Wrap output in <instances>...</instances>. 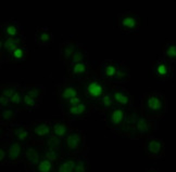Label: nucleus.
Wrapping results in <instances>:
<instances>
[{"mask_svg":"<svg viewBox=\"0 0 176 172\" xmlns=\"http://www.w3.org/2000/svg\"><path fill=\"white\" fill-rule=\"evenodd\" d=\"M50 39V36H49V34H47V33H42L40 35V40L41 41H48Z\"/></svg>","mask_w":176,"mask_h":172,"instance_id":"e433bc0d","label":"nucleus"},{"mask_svg":"<svg viewBox=\"0 0 176 172\" xmlns=\"http://www.w3.org/2000/svg\"><path fill=\"white\" fill-rule=\"evenodd\" d=\"M85 69H86V67H85V65L82 64V63H77L76 65L74 66V68H73L75 74H82V73L85 72Z\"/></svg>","mask_w":176,"mask_h":172,"instance_id":"aec40b11","label":"nucleus"},{"mask_svg":"<svg viewBox=\"0 0 176 172\" xmlns=\"http://www.w3.org/2000/svg\"><path fill=\"white\" fill-rule=\"evenodd\" d=\"M26 157L33 164H38L39 162V155H38V153L34 148H29L26 151Z\"/></svg>","mask_w":176,"mask_h":172,"instance_id":"7ed1b4c3","label":"nucleus"},{"mask_svg":"<svg viewBox=\"0 0 176 172\" xmlns=\"http://www.w3.org/2000/svg\"><path fill=\"white\" fill-rule=\"evenodd\" d=\"M7 33H8V35H10V36H15L17 35V28L14 27V26H8L7 27Z\"/></svg>","mask_w":176,"mask_h":172,"instance_id":"393cba45","label":"nucleus"},{"mask_svg":"<svg viewBox=\"0 0 176 172\" xmlns=\"http://www.w3.org/2000/svg\"><path fill=\"white\" fill-rule=\"evenodd\" d=\"M38 94H39V91L37 90V89H32V90L29 92V95L32 96V98H37Z\"/></svg>","mask_w":176,"mask_h":172,"instance_id":"72a5a7b5","label":"nucleus"},{"mask_svg":"<svg viewBox=\"0 0 176 172\" xmlns=\"http://www.w3.org/2000/svg\"><path fill=\"white\" fill-rule=\"evenodd\" d=\"M20 151H21V147L20 145L17 143H14L11 145V147L9 149V157L11 158V159H17L19 155H20Z\"/></svg>","mask_w":176,"mask_h":172,"instance_id":"20e7f679","label":"nucleus"},{"mask_svg":"<svg viewBox=\"0 0 176 172\" xmlns=\"http://www.w3.org/2000/svg\"><path fill=\"white\" fill-rule=\"evenodd\" d=\"M49 131H50V129L47 125H39V126H37V127L35 128V133L40 135V136L48 134Z\"/></svg>","mask_w":176,"mask_h":172,"instance_id":"6e6552de","label":"nucleus"},{"mask_svg":"<svg viewBox=\"0 0 176 172\" xmlns=\"http://www.w3.org/2000/svg\"><path fill=\"white\" fill-rule=\"evenodd\" d=\"M73 51H74V45H72V43H71V45H69L65 48V56L69 57L71 54H72V52H73Z\"/></svg>","mask_w":176,"mask_h":172,"instance_id":"bb28decb","label":"nucleus"},{"mask_svg":"<svg viewBox=\"0 0 176 172\" xmlns=\"http://www.w3.org/2000/svg\"><path fill=\"white\" fill-rule=\"evenodd\" d=\"M14 93H15L14 90L11 89V88H9V89H6V90L2 92V95H4V96H12Z\"/></svg>","mask_w":176,"mask_h":172,"instance_id":"c85d7f7f","label":"nucleus"},{"mask_svg":"<svg viewBox=\"0 0 176 172\" xmlns=\"http://www.w3.org/2000/svg\"><path fill=\"white\" fill-rule=\"evenodd\" d=\"M88 93L94 98H98L99 95H101L102 93V87L101 85H99L98 82H91L88 86Z\"/></svg>","mask_w":176,"mask_h":172,"instance_id":"f257e3e1","label":"nucleus"},{"mask_svg":"<svg viewBox=\"0 0 176 172\" xmlns=\"http://www.w3.org/2000/svg\"><path fill=\"white\" fill-rule=\"evenodd\" d=\"M53 130H54V133H56L58 136H62V135L65 134L66 127L64 125H62V123H57V125H54Z\"/></svg>","mask_w":176,"mask_h":172,"instance_id":"9b49d317","label":"nucleus"},{"mask_svg":"<svg viewBox=\"0 0 176 172\" xmlns=\"http://www.w3.org/2000/svg\"><path fill=\"white\" fill-rule=\"evenodd\" d=\"M86 109V106L84 104H78V105H75V106H72L70 108L71 114L73 115H81L83 114Z\"/></svg>","mask_w":176,"mask_h":172,"instance_id":"1a4fd4ad","label":"nucleus"},{"mask_svg":"<svg viewBox=\"0 0 176 172\" xmlns=\"http://www.w3.org/2000/svg\"><path fill=\"white\" fill-rule=\"evenodd\" d=\"M137 129H138V131L141 132V133H145V132L148 131V125H147V121L145 120V119H139L138 121H137Z\"/></svg>","mask_w":176,"mask_h":172,"instance_id":"f8f14e48","label":"nucleus"},{"mask_svg":"<svg viewBox=\"0 0 176 172\" xmlns=\"http://www.w3.org/2000/svg\"><path fill=\"white\" fill-rule=\"evenodd\" d=\"M149 151L153 154H157V153H159L160 148H161V144L159 142H157V141H151L150 143H149Z\"/></svg>","mask_w":176,"mask_h":172,"instance_id":"2eb2a0df","label":"nucleus"},{"mask_svg":"<svg viewBox=\"0 0 176 172\" xmlns=\"http://www.w3.org/2000/svg\"><path fill=\"white\" fill-rule=\"evenodd\" d=\"M114 98L121 104H127L128 103V98H127L126 95H124L123 93H121V92H116L114 94Z\"/></svg>","mask_w":176,"mask_h":172,"instance_id":"6ab92c4d","label":"nucleus"},{"mask_svg":"<svg viewBox=\"0 0 176 172\" xmlns=\"http://www.w3.org/2000/svg\"><path fill=\"white\" fill-rule=\"evenodd\" d=\"M13 56L17 57V58H21V57L23 56V51H22V49L17 48V49L13 51Z\"/></svg>","mask_w":176,"mask_h":172,"instance_id":"cd10ccee","label":"nucleus"},{"mask_svg":"<svg viewBox=\"0 0 176 172\" xmlns=\"http://www.w3.org/2000/svg\"><path fill=\"white\" fill-rule=\"evenodd\" d=\"M75 162L72 160H69L64 162L63 164H61V167L59 168V172H72L75 169Z\"/></svg>","mask_w":176,"mask_h":172,"instance_id":"423d86ee","label":"nucleus"},{"mask_svg":"<svg viewBox=\"0 0 176 172\" xmlns=\"http://www.w3.org/2000/svg\"><path fill=\"white\" fill-rule=\"evenodd\" d=\"M74 62H76V63H78L79 61H82L83 60V54L81 53V52H75V54H74V57H73Z\"/></svg>","mask_w":176,"mask_h":172,"instance_id":"2f4dec72","label":"nucleus"},{"mask_svg":"<svg viewBox=\"0 0 176 172\" xmlns=\"http://www.w3.org/2000/svg\"><path fill=\"white\" fill-rule=\"evenodd\" d=\"M102 102H103V104H104V106H110L111 105V98H110V96L109 95H104L102 98Z\"/></svg>","mask_w":176,"mask_h":172,"instance_id":"7c9ffc66","label":"nucleus"},{"mask_svg":"<svg viewBox=\"0 0 176 172\" xmlns=\"http://www.w3.org/2000/svg\"><path fill=\"white\" fill-rule=\"evenodd\" d=\"M24 103L29 106H34L35 105V101H34V98L29 96V94L24 96Z\"/></svg>","mask_w":176,"mask_h":172,"instance_id":"5701e85b","label":"nucleus"},{"mask_svg":"<svg viewBox=\"0 0 176 172\" xmlns=\"http://www.w3.org/2000/svg\"><path fill=\"white\" fill-rule=\"evenodd\" d=\"M81 142V138L78 134H71L69 135V138L66 140V143H67V146L71 148V149H74L78 146V144Z\"/></svg>","mask_w":176,"mask_h":172,"instance_id":"f03ea898","label":"nucleus"},{"mask_svg":"<svg viewBox=\"0 0 176 172\" xmlns=\"http://www.w3.org/2000/svg\"><path fill=\"white\" fill-rule=\"evenodd\" d=\"M4 158V152H3V149H1L0 151V159L2 160Z\"/></svg>","mask_w":176,"mask_h":172,"instance_id":"ea45409f","label":"nucleus"},{"mask_svg":"<svg viewBox=\"0 0 176 172\" xmlns=\"http://www.w3.org/2000/svg\"><path fill=\"white\" fill-rule=\"evenodd\" d=\"M14 134L17 135L20 140L23 141V140H25L27 138L29 132L26 131V130H24V129H22V128H19V129H15V130H14Z\"/></svg>","mask_w":176,"mask_h":172,"instance_id":"f3484780","label":"nucleus"},{"mask_svg":"<svg viewBox=\"0 0 176 172\" xmlns=\"http://www.w3.org/2000/svg\"><path fill=\"white\" fill-rule=\"evenodd\" d=\"M122 24H123V26L127 27V28H134L136 26V21L133 17H125L123 20V22H122Z\"/></svg>","mask_w":176,"mask_h":172,"instance_id":"4468645a","label":"nucleus"},{"mask_svg":"<svg viewBox=\"0 0 176 172\" xmlns=\"http://www.w3.org/2000/svg\"><path fill=\"white\" fill-rule=\"evenodd\" d=\"M115 73H116V68H115L114 66H112V65L106 66V76L111 77V76H113Z\"/></svg>","mask_w":176,"mask_h":172,"instance_id":"4be33fe9","label":"nucleus"},{"mask_svg":"<svg viewBox=\"0 0 176 172\" xmlns=\"http://www.w3.org/2000/svg\"><path fill=\"white\" fill-rule=\"evenodd\" d=\"M158 73L160 75H165L168 73V68H166V66L163 65V64H161V65L158 66Z\"/></svg>","mask_w":176,"mask_h":172,"instance_id":"a878e982","label":"nucleus"},{"mask_svg":"<svg viewBox=\"0 0 176 172\" xmlns=\"http://www.w3.org/2000/svg\"><path fill=\"white\" fill-rule=\"evenodd\" d=\"M0 103H1V105H7V104H8V98H7V96L2 95V96L0 98Z\"/></svg>","mask_w":176,"mask_h":172,"instance_id":"4c0bfd02","label":"nucleus"},{"mask_svg":"<svg viewBox=\"0 0 176 172\" xmlns=\"http://www.w3.org/2000/svg\"><path fill=\"white\" fill-rule=\"evenodd\" d=\"M38 170L40 172H49L51 169V164H50V160H42L40 164H38Z\"/></svg>","mask_w":176,"mask_h":172,"instance_id":"9d476101","label":"nucleus"},{"mask_svg":"<svg viewBox=\"0 0 176 172\" xmlns=\"http://www.w3.org/2000/svg\"><path fill=\"white\" fill-rule=\"evenodd\" d=\"M76 94H77V92H76V90H74L73 88H66L65 90L63 91L62 96L64 98H72L76 96Z\"/></svg>","mask_w":176,"mask_h":172,"instance_id":"ddd939ff","label":"nucleus"},{"mask_svg":"<svg viewBox=\"0 0 176 172\" xmlns=\"http://www.w3.org/2000/svg\"><path fill=\"white\" fill-rule=\"evenodd\" d=\"M47 144H48L49 148L56 149V148L59 146V144H60V140L58 139V138H56V136H52V138H50V139L47 141Z\"/></svg>","mask_w":176,"mask_h":172,"instance_id":"dca6fc26","label":"nucleus"},{"mask_svg":"<svg viewBox=\"0 0 176 172\" xmlns=\"http://www.w3.org/2000/svg\"><path fill=\"white\" fill-rule=\"evenodd\" d=\"M2 117H3L4 119H9L12 117V111H4L3 113H2Z\"/></svg>","mask_w":176,"mask_h":172,"instance_id":"c9c22d12","label":"nucleus"},{"mask_svg":"<svg viewBox=\"0 0 176 172\" xmlns=\"http://www.w3.org/2000/svg\"><path fill=\"white\" fill-rule=\"evenodd\" d=\"M46 157H47V159H49L50 161H51V160H56L58 157V154L56 153V151L50 149V151H48V152L46 153Z\"/></svg>","mask_w":176,"mask_h":172,"instance_id":"412c9836","label":"nucleus"},{"mask_svg":"<svg viewBox=\"0 0 176 172\" xmlns=\"http://www.w3.org/2000/svg\"><path fill=\"white\" fill-rule=\"evenodd\" d=\"M166 54L171 57H175L176 56V47L175 45H171V47L168 49V51H166Z\"/></svg>","mask_w":176,"mask_h":172,"instance_id":"b1692460","label":"nucleus"},{"mask_svg":"<svg viewBox=\"0 0 176 172\" xmlns=\"http://www.w3.org/2000/svg\"><path fill=\"white\" fill-rule=\"evenodd\" d=\"M4 47H6V49L9 50V51H14V50L17 49V42L11 39V38H9L6 40L4 42Z\"/></svg>","mask_w":176,"mask_h":172,"instance_id":"a211bd4d","label":"nucleus"},{"mask_svg":"<svg viewBox=\"0 0 176 172\" xmlns=\"http://www.w3.org/2000/svg\"><path fill=\"white\" fill-rule=\"evenodd\" d=\"M111 119H112V122L114 125L120 123L122 121V119H123V111L121 109H116L115 111H113V114L111 116Z\"/></svg>","mask_w":176,"mask_h":172,"instance_id":"0eeeda50","label":"nucleus"},{"mask_svg":"<svg viewBox=\"0 0 176 172\" xmlns=\"http://www.w3.org/2000/svg\"><path fill=\"white\" fill-rule=\"evenodd\" d=\"M116 75H118V77H119V78H123L124 76H125V74H124L123 72H121V70L116 72Z\"/></svg>","mask_w":176,"mask_h":172,"instance_id":"58836bf2","label":"nucleus"},{"mask_svg":"<svg viewBox=\"0 0 176 172\" xmlns=\"http://www.w3.org/2000/svg\"><path fill=\"white\" fill-rule=\"evenodd\" d=\"M148 106L150 107L151 109H153V111H158V109L161 108L162 104H161L159 98H156V96H152V98L148 100Z\"/></svg>","mask_w":176,"mask_h":172,"instance_id":"39448f33","label":"nucleus"},{"mask_svg":"<svg viewBox=\"0 0 176 172\" xmlns=\"http://www.w3.org/2000/svg\"><path fill=\"white\" fill-rule=\"evenodd\" d=\"M11 101H12L13 103H20V101H21V96H20V94L19 93H14V94L11 96Z\"/></svg>","mask_w":176,"mask_h":172,"instance_id":"473e14b6","label":"nucleus"},{"mask_svg":"<svg viewBox=\"0 0 176 172\" xmlns=\"http://www.w3.org/2000/svg\"><path fill=\"white\" fill-rule=\"evenodd\" d=\"M70 103L73 105V106H75V105H78V104L81 103V100L78 98H76V96H74V98H70Z\"/></svg>","mask_w":176,"mask_h":172,"instance_id":"f704fd0d","label":"nucleus"},{"mask_svg":"<svg viewBox=\"0 0 176 172\" xmlns=\"http://www.w3.org/2000/svg\"><path fill=\"white\" fill-rule=\"evenodd\" d=\"M75 172H84L85 171V167H84V164L83 162H79L78 164L75 166Z\"/></svg>","mask_w":176,"mask_h":172,"instance_id":"c756f323","label":"nucleus"}]
</instances>
